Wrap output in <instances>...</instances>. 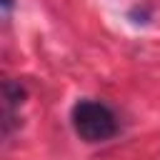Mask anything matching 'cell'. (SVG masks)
Wrapping results in <instances>:
<instances>
[{
  "label": "cell",
  "instance_id": "cell-1",
  "mask_svg": "<svg viewBox=\"0 0 160 160\" xmlns=\"http://www.w3.org/2000/svg\"><path fill=\"white\" fill-rule=\"evenodd\" d=\"M70 120L85 142H105L118 135V118L100 100H78L70 110Z\"/></svg>",
  "mask_w": 160,
  "mask_h": 160
},
{
  "label": "cell",
  "instance_id": "cell-2",
  "mask_svg": "<svg viewBox=\"0 0 160 160\" xmlns=\"http://www.w3.org/2000/svg\"><path fill=\"white\" fill-rule=\"evenodd\" d=\"M25 88L20 85V82H12V80H8L5 82V100H8V105L10 108H15V105H22V100H25Z\"/></svg>",
  "mask_w": 160,
  "mask_h": 160
},
{
  "label": "cell",
  "instance_id": "cell-3",
  "mask_svg": "<svg viewBox=\"0 0 160 160\" xmlns=\"http://www.w3.org/2000/svg\"><path fill=\"white\" fill-rule=\"evenodd\" d=\"M128 18H130L132 22H142V25H145V22L150 20V10H148V8H132V10L128 12Z\"/></svg>",
  "mask_w": 160,
  "mask_h": 160
},
{
  "label": "cell",
  "instance_id": "cell-4",
  "mask_svg": "<svg viewBox=\"0 0 160 160\" xmlns=\"http://www.w3.org/2000/svg\"><path fill=\"white\" fill-rule=\"evenodd\" d=\"M12 2H15V0H2V12H5V15L12 10Z\"/></svg>",
  "mask_w": 160,
  "mask_h": 160
}]
</instances>
